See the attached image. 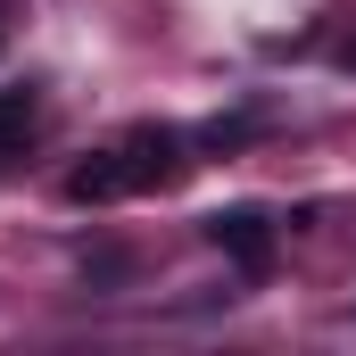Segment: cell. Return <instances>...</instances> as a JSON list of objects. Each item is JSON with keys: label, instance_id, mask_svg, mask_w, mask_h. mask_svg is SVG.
I'll return each instance as SVG.
<instances>
[{"label": "cell", "instance_id": "obj_1", "mask_svg": "<svg viewBox=\"0 0 356 356\" xmlns=\"http://www.w3.org/2000/svg\"><path fill=\"white\" fill-rule=\"evenodd\" d=\"M116 166H124L133 191H175V182L191 175V141H182L175 124H133L124 149H116Z\"/></svg>", "mask_w": 356, "mask_h": 356}, {"label": "cell", "instance_id": "obj_2", "mask_svg": "<svg viewBox=\"0 0 356 356\" xmlns=\"http://www.w3.org/2000/svg\"><path fill=\"white\" fill-rule=\"evenodd\" d=\"M207 241H216L241 273H266L273 266V224L257 216V207H224V216H207Z\"/></svg>", "mask_w": 356, "mask_h": 356}, {"label": "cell", "instance_id": "obj_3", "mask_svg": "<svg viewBox=\"0 0 356 356\" xmlns=\"http://www.w3.org/2000/svg\"><path fill=\"white\" fill-rule=\"evenodd\" d=\"M124 191H133V182H124V166H116V149L67 175V199H83V207H99V199H124Z\"/></svg>", "mask_w": 356, "mask_h": 356}, {"label": "cell", "instance_id": "obj_4", "mask_svg": "<svg viewBox=\"0 0 356 356\" xmlns=\"http://www.w3.org/2000/svg\"><path fill=\"white\" fill-rule=\"evenodd\" d=\"M33 116H42L33 91H0V149H17V141L33 133Z\"/></svg>", "mask_w": 356, "mask_h": 356}]
</instances>
